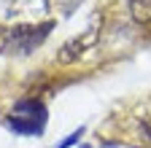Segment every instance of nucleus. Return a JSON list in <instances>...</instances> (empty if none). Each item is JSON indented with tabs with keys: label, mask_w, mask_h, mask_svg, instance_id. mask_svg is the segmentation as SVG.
Segmentation results:
<instances>
[{
	"label": "nucleus",
	"mask_w": 151,
	"mask_h": 148,
	"mask_svg": "<svg viewBox=\"0 0 151 148\" xmlns=\"http://www.w3.org/2000/svg\"><path fill=\"white\" fill-rule=\"evenodd\" d=\"M51 24H22L6 32V49H16V51H35L43 43V38L49 35Z\"/></svg>",
	"instance_id": "nucleus-2"
},
{
	"label": "nucleus",
	"mask_w": 151,
	"mask_h": 148,
	"mask_svg": "<svg viewBox=\"0 0 151 148\" xmlns=\"http://www.w3.org/2000/svg\"><path fill=\"white\" fill-rule=\"evenodd\" d=\"M97 35H100V27H89L84 35H78V38H73V41H68L62 49H60V54H57V59H60L62 65H73V62H78L84 54L97 43Z\"/></svg>",
	"instance_id": "nucleus-3"
},
{
	"label": "nucleus",
	"mask_w": 151,
	"mask_h": 148,
	"mask_svg": "<svg viewBox=\"0 0 151 148\" xmlns=\"http://www.w3.org/2000/svg\"><path fill=\"white\" fill-rule=\"evenodd\" d=\"M129 14L138 24L151 22V0H129Z\"/></svg>",
	"instance_id": "nucleus-4"
},
{
	"label": "nucleus",
	"mask_w": 151,
	"mask_h": 148,
	"mask_svg": "<svg viewBox=\"0 0 151 148\" xmlns=\"http://www.w3.org/2000/svg\"><path fill=\"white\" fill-rule=\"evenodd\" d=\"M0 49H6V32H0Z\"/></svg>",
	"instance_id": "nucleus-5"
},
{
	"label": "nucleus",
	"mask_w": 151,
	"mask_h": 148,
	"mask_svg": "<svg viewBox=\"0 0 151 148\" xmlns=\"http://www.w3.org/2000/svg\"><path fill=\"white\" fill-rule=\"evenodd\" d=\"M46 124V108L38 100H22L16 102L11 116H8V127L19 135H38Z\"/></svg>",
	"instance_id": "nucleus-1"
}]
</instances>
